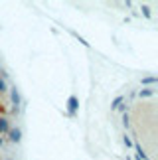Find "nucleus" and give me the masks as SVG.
I'll return each instance as SVG.
<instances>
[{
    "label": "nucleus",
    "mask_w": 158,
    "mask_h": 160,
    "mask_svg": "<svg viewBox=\"0 0 158 160\" xmlns=\"http://www.w3.org/2000/svg\"><path fill=\"white\" fill-rule=\"evenodd\" d=\"M2 91H6V81L0 77V93H2Z\"/></svg>",
    "instance_id": "obj_10"
},
{
    "label": "nucleus",
    "mask_w": 158,
    "mask_h": 160,
    "mask_svg": "<svg viewBox=\"0 0 158 160\" xmlns=\"http://www.w3.org/2000/svg\"><path fill=\"white\" fill-rule=\"evenodd\" d=\"M123 142H125L126 148H131V146H132V142H131V138H129V137H125V138H123Z\"/></svg>",
    "instance_id": "obj_9"
},
{
    "label": "nucleus",
    "mask_w": 158,
    "mask_h": 160,
    "mask_svg": "<svg viewBox=\"0 0 158 160\" xmlns=\"http://www.w3.org/2000/svg\"><path fill=\"white\" fill-rule=\"evenodd\" d=\"M8 131H10L8 119H6V117H0V134H6Z\"/></svg>",
    "instance_id": "obj_4"
},
{
    "label": "nucleus",
    "mask_w": 158,
    "mask_h": 160,
    "mask_svg": "<svg viewBox=\"0 0 158 160\" xmlns=\"http://www.w3.org/2000/svg\"><path fill=\"white\" fill-rule=\"evenodd\" d=\"M77 97H69V99H67V109H69V115L71 117H73L75 115V111H77Z\"/></svg>",
    "instance_id": "obj_3"
},
{
    "label": "nucleus",
    "mask_w": 158,
    "mask_h": 160,
    "mask_svg": "<svg viewBox=\"0 0 158 160\" xmlns=\"http://www.w3.org/2000/svg\"><path fill=\"white\" fill-rule=\"evenodd\" d=\"M10 97H12V103H14V111H16L18 107H20V103H22V99H20V93H18V89H16V87L10 91Z\"/></svg>",
    "instance_id": "obj_2"
},
{
    "label": "nucleus",
    "mask_w": 158,
    "mask_h": 160,
    "mask_svg": "<svg viewBox=\"0 0 158 160\" xmlns=\"http://www.w3.org/2000/svg\"><path fill=\"white\" fill-rule=\"evenodd\" d=\"M154 95V89H141V97H150Z\"/></svg>",
    "instance_id": "obj_6"
},
{
    "label": "nucleus",
    "mask_w": 158,
    "mask_h": 160,
    "mask_svg": "<svg viewBox=\"0 0 158 160\" xmlns=\"http://www.w3.org/2000/svg\"><path fill=\"white\" fill-rule=\"evenodd\" d=\"M8 134H10V142H20L22 140V131L20 128H10Z\"/></svg>",
    "instance_id": "obj_1"
},
{
    "label": "nucleus",
    "mask_w": 158,
    "mask_h": 160,
    "mask_svg": "<svg viewBox=\"0 0 158 160\" xmlns=\"http://www.w3.org/2000/svg\"><path fill=\"white\" fill-rule=\"evenodd\" d=\"M2 144H4V140H2V138H0V146H2Z\"/></svg>",
    "instance_id": "obj_11"
},
{
    "label": "nucleus",
    "mask_w": 158,
    "mask_h": 160,
    "mask_svg": "<svg viewBox=\"0 0 158 160\" xmlns=\"http://www.w3.org/2000/svg\"><path fill=\"white\" fill-rule=\"evenodd\" d=\"M142 83H144V85H154V83H156V77H144Z\"/></svg>",
    "instance_id": "obj_7"
},
{
    "label": "nucleus",
    "mask_w": 158,
    "mask_h": 160,
    "mask_svg": "<svg viewBox=\"0 0 158 160\" xmlns=\"http://www.w3.org/2000/svg\"><path fill=\"white\" fill-rule=\"evenodd\" d=\"M136 160H146V156H144V152H142L141 146L136 148Z\"/></svg>",
    "instance_id": "obj_8"
},
{
    "label": "nucleus",
    "mask_w": 158,
    "mask_h": 160,
    "mask_svg": "<svg viewBox=\"0 0 158 160\" xmlns=\"http://www.w3.org/2000/svg\"><path fill=\"white\" fill-rule=\"evenodd\" d=\"M123 101H125V97H117V99H115L113 101V109H121V105H123Z\"/></svg>",
    "instance_id": "obj_5"
}]
</instances>
